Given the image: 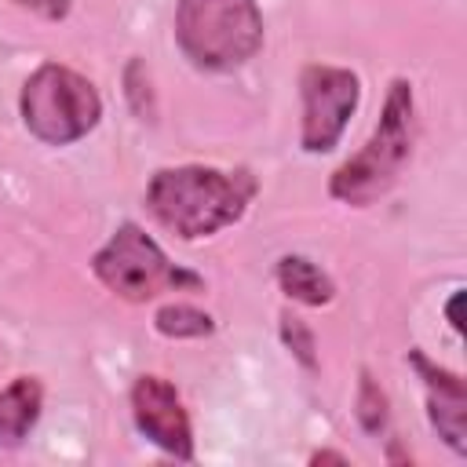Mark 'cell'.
<instances>
[{"label":"cell","mask_w":467,"mask_h":467,"mask_svg":"<svg viewBox=\"0 0 467 467\" xmlns=\"http://www.w3.org/2000/svg\"><path fill=\"white\" fill-rule=\"evenodd\" d=\"M175 40L201 69L244 66L263 47V15L255 0H179Z\"/></svg>","instance_id":"3"},{"label":"cell","mask_w":467,"mask_h":467,"mask_svg":"<svg viewBox=\"0 0 467 467\" xmlns=\"http://www.w3.org/2000/svg\"><path fill=\"white\" fill-rule=\"evenodd\" d=\"M412 128H416L412 84L405 77H398L387 88L379 124L372 128L368 142L347 164L336 168V175L328 182V193L343 204H354V208H365L376 197H383L398 182V175H401V168L412 153Z\"/></svg>","instance_id":"2"},{"label":"cell","mask_w":467,"mask_h":467,"mask_svg":"<svg viewBox=\"0 0 467 467\" xmlns=\"http://www.w3.org/2000/svg\"><path fill=\"white\" fill-rule=\"evenodd\" d=\"M44 387L36 376H18L0 390V445L15 449L29 438V431L40 420Z\"/></svg>","instance_id":"9"},{"label":"cell","mask_w":467,"mask_h":467,"mask_svg":"<svg viewBox=\"0 0 467 467\" xmlns=\"http://www.w3.org/2000/svg\"><path fill=\"white\" fill-rule=\"evenodd\" d=\"M387 394L383 387L361 372V383H358V423L365 427V434H383L387 431Z\"/></svg>","instance_id":"12"},{"label":"cell","mask_w":467,"mask_h":467,"mask_svg":"<svg viewBox=\"0 0 467 467\" xmlns=\"http://www.w3.org/2000/svg\"><path fill=\"white\" fill-rule=\"evenodd\" d=\"M299 95H303V128H299L303 150L306 153L336 150V142L343 139V128L361 99L358 73H350L343 66L314 62L299 77Z\"/></svg>","instance_id":"6"},{"label":"cell","mask_w":467,"mask_h":467,"mask_svg":"<svg viewBox=\"0 0 467 467\" xmlns=\"http://www.w3.org/2000/svg\"><path fill=\"white\" fill-rule=\"evenodd\" d=\"M277 285L288 299L306 303V306H325L336 296L328 274L317 263H310L306 255H281L277 259Z\"/></svg>","instance_id":"10"},{"label":"cell","mask_w":467,"mask_h":467,"mask_svg":"<svg viewBox=\"0 0 467 467\" xmlns=\"http://www.w3.org/2000/svg\"><path fill=\"white\" fill-rule=\"evenodd\" d=\"M460 299H463V292H452V299H449V306H445L449 325H452L456 332H463V321H460Z\"/></svg>","instance_id":"16"},{"label":"cell","mask_w":467,"mask_h":467,"mask_svg":"<svg viewBox=\"0 0 467 467\" xmlns=\"http://www.w3.org/2000/svg\"><path fill=\"white\" fill-rule=\"evenodd\" d=\"M22 124L47 146H69L84 139L99 117H102V99L88 77H80L69 66L44 62L40 69L29 73L22 99Z\"/></svg>","instance_id":"4"},{"label":"cell","mask_w":467,"mask_h":467,"mask_svg":"<svg viewBox=\"0 0 467 467\" xmlns=\"http://www.w3.org/2000/svg\"><path fill=\"white\" fill-rule=\"evenodd\" d=\"M310 463H343V467H347L350 460H347L343 452H332V449H321V452H314V456H310Z\"/></svg>","instance_id":"17"},{"label":"cell","mask_w":467,"mask_h":467,"mask_svg":"<svg viewBox=\"0 0 467 467\" xmlns=\"http://www.w3.org/2000/svg\"><path fill=\"white\" fill-rule=\"evenodd\" d=\"M255 193V179L241 171H219L201 164L161 168L146 186V208L153 219L182 241L212 237L234 226Z\"/></svg>","instance_id":"1"},{"label":"cell","mask_w":467,"mask_h":467,"mask_svg":"<svg viewBox=\"0 0 467 467\" xmlns=\"http://www.w3.org/2000/svg\"><path fill=\"white\" fill-rule=\"evenodd\" d=\"M11 4H18V7H26V11H33L47 22H62L73 7V0H11Z\"/></svg>","instance_id":"15"},{"label":"cell","mask_w":467,"mask_h":467,"mask_svg":"<svg viewBox=\"0 0 467 467\" xmlns=\"http://www.w3.org/2000/svg\"><path fill=\"white\" fill-rule=\"evenodd\" d=\"M124 84H128V102H131V109H135L142 120H153V113H157V106H153V88H150V73H146V66H142L139 58L128 62Z\"/></svg>","instance_id":"14"},{"label":"cell","mask_w":467,"mask_h":467,"mask_svg":"<svg viewBox=\"0 0 467 467\" xmlns=\"http://www.w3.org/2000/svg\"><path fill=\"white\" fill-rule=\"evenodd\" d=\"M131 416L135 427L168 456L193 460V431L182 409L179 390L161 376H139L131 387Z\"/></svg>","instance_id":"7"},{"label":"cell","mask_w":467,"mask_h":467,"mask_svg":"<svg viewBox=\"0 0 467 467\" xmlns=\"http://www.w3.org/2000/svg\"><path fill=\"white\" fill-rule=\"evenodd\" d=\"M281 339H285V347L292 350V358L303 365V368H317V347H314V332L306 328V321L303 317H296V314H281Z\"/></svg>","instance_id":"13"},{"label":"cell","mask_w":467,"mask_h":467,"mask_svg":"<svg viewBox=\"0 0 467 467\" xmlns=\"http://www.w3.org/2000/svg\"><path fill=\"white\" fill-rule=\"evenodd\" d=\"M409 361L420 368V376L427 379V409H431V423L434 431L445 438V445L452 452H463L467 449V431H463V420H467V394H463V379L445 372V368H434L420 350L409 354Z\"/></svg>","instance_id":"8"},{"label":"cell","mask_w":467,"mask_h":467,"mask_svg":"<svg viewBox=\"0 0 467 467\" xmlns=\"http://www.w3.org/2000/svg\"><path fill=\"white\" fill-rule=\"evenodd\" d=\"M91 274L120 299L128 303H146L161 292H179V288H197L201 277L190 270H179L168 263L161 244L135 223H124L113 230V237L95 252Z\"/></svg>","instance_id":"5"},{"label":"cell","mask_w":467,"mask_h":467,"mask_svg":"<svg viewBox=\"0 0 467 467\" xmlns=\"http://www.w3.org/2000/svg\"><path fill=\"white\" fill-rule=\"evenodd\" d=\"M153 328L168 339H201V336L215 332V321H212V314H204L190 303H168L153 314Z\"/></svg>","instance_id":"11"}]
</instances>
